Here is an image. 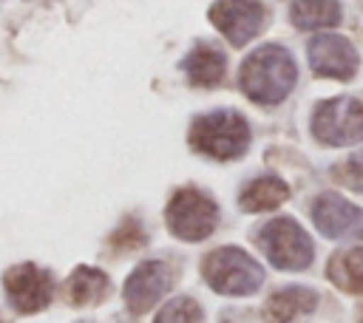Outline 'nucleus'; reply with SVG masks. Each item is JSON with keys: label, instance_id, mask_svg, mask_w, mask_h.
Returning a JSON list of instances; mask_svg holds the SVG:
<instances>
[{"label": "nucleus", "instance_id": "f257e3e1", "mask_svg": "<svg viewBox=\"0 0 363 323\" xmlns=\"http://www.w3.org/2000/svg\"><path fill=\"white\" fill-rule=\"evenodd\" d=\"M298 82V65L292 54L284 45H261L255 48L238 71V85L241 91L258 102V105H278L284 102Z\"/></svg>", "mask_w": 363, "mask_h": 323}, {"label": "nucleus", "instance_id": "f03ea898", "mask_svg": "<svg viewBox=\"0 0 363 323\" xmlns=\"http://www.w3.org/2000/svg\"><path fill=\"white\" fill-rule=\"evenodd\" d=\"M250 125L238 110H213L193 122L190 128V144L193 150L216 159L230 162L247 153L250 147Z\"/></svg>", "mask_w": 363, "mask_h": 323}, {"label": "nucleus", "instance_id": "7ed1b4c3", "mask_svg": "<svg viewBox=\"0 0 363 323\" xmlns=\"http://www.w3.org/2000/svg\"><path fill=\"white\" fill-rule=\"evenodd\" d=\"M201 275L216 289L218 295L230 298H244L261 289L264 283V269L261 264L247 255L238 246H218L201 261Z\"/></svg>", "mask_w": 363, "mask_h": 323}, {"label": "nucleus", "instance_id": "20e7f679", "mask_svg": "<svg viewBox=\"0 0 363 323\" xmlns=\"http://www.w3.org/2000/svg\"><path fill=\"white\" fill-rule=\"evenodd\" d=\"M255 244L261 246V252L267 255V261L275 266V269H284V272H301L312 264L315 258V244L312 238L306 235V230L289 218V215H281V218H272L267 221L264 227H258L255 232Z\"/></svg>", "mask_w": 363, "mask_h": 323}, {"label": "nucleus", "instance_id": "39448f33", "mask_svg": "<svg viewBox=\"0 0 363 323\" xmlns=\"http://www.w3.org/2000/svg\"><path fill=\"white\" fill-rule=\"evenodd\" d=\"M309 130L326 147H349L363 142V102L357 96H332L315 105Z\"/></svg>", "mask_w": 363, "mask_h": 323}, {"label": "nucleus", "instance_id": "423d86ee", "mask_svg": "<svg viewBox=\"0 0 363 323\" xmlns=\"http://www.w3.org/2000/svg\"><path fill=\"white\" fill-rule=\"evenodd\" d=\"M216 224H218V207L207 193L196 187H182L179 193H173L167 204V227L176 238L201 241L216 230Z\"/></svg>", "mask_w": 363, "mask_h": 323}, {"label": "nucleus", "instance_id": "0eeeda50", "mask_svg": "<svg viewBox=\"0 0 363 323\" xmlns=\"http://www.w3.org/2000/svg\"><path fill=\"white\" fill-rule=\"evenodd\" d=\"M312 224L332 241H363V207L352 204L335 190H323L312 198Z\"/></svg>", "mask_w": 363, "mask_h": 323}, {"label": "nucleus", "instance_id": "6e6552de", "mask_svg": "<svg viewBox=\"0 0 363 323\" xmlns=\"http://www.w3.org/2000/svg\"><path fill=\"white\" fill-rule=\"evenodd\" d=\"M306 57H309V68L315 76L323 79H352L360 68V54L352 45V40H346L343 34H318L309 40L306 45Z\"/></svg>", "mask_w": 363, "mask_h": 323}, {"label": "nucleus", "instance_id": "1a4fd4ad", "mask_svg": "<svg viewBox=\"0 0 363 323\" xmlns=\"http://www.w3.org/2000/svg\"><path fill=\"white\" fill-rule=\"evenodd\" d=\"M210 23L233 42L247 45L267 26V8L261 0H218L210 8Z\"/></svg>", "mask_w": 363, "mask_h": 323}, {"label": "nucleus", "instance_id": "9d476101", "mask_svg": "<svg viewBox=\"0 0 363 323\" xmlns=\"http://www.w3.org/2000/svg\"><path fill=\"white\" fill-rule=\"evenodd\" d=\"M3 289H6V298L9 303L23 312V314H31V312H40L51 303L54 298V280H51V272L34 266V264H20V266H11L3 278Z\"/></svg>", "mask_w": 363, "mask_h": 323}, {"label": "nucleus", "instance_id": "9b49d317", "mask_svg": "<svg viewBox=\"0 0 363 323\" xmlns=\"http://www.w3.org/2000/svg\"><path fill=\"white\" fill-rule=\"evenodd\" d=\"M170 286V272L162 261H145L139 264L128 283H125V303L133 314H145L147 309H153L159 303V298L167 292Z\"/></svg>", "mask_w": 363, "mask_h": 323}, {"label": "nucleus", "instance_id": "f8f14e48", "mask_svg": "<svg viewBox=\"0 0 363 323\" xmlns=\"http://www.w3.org/2000/svg\"><path fill=\"white\" fill-rule=\"evenodd\" d=\"M318 309V292L309 286H281L275 289L264 303V320L267 323H295L303 314H312Z\"/></svg>", "mask_w": 363, "mask_h": 323}, {"label": "nucleus", "instance_id": "ddd939ff", "mask_svg": "<svg viewBox=\"0 0 363 323\" xmlns=\"http://www.w3.org/2000/svg\"><path fill=\"white\" fill-rule=\"evenodd\" d=\"M182 71L184 76L190 79V85H199V88H213L224 79L227 74V57L224 51H218L216 45L210 42H199L187 51V57L182 60Z\"/></svg>", "mask_w": 363, "mask_h": 323}, {"label": "nucleus", "instance_id": "4468645a", "mask_svg": "<svg viewBox=\"0 0 363 323\" xmlns=\"http://www.w3.org/2000/svg\"><path fill=\"white\" fill-rule=\"evenodd\" d=\"M326 278L346 295H363V246H343L332 252Z\"/></svg>", "mask_w": 363, "mask_h": 323}, {"label": "nucleus", "instance_id": "2eb2a0df", "mask_svg": "<svg viewBox=\"0 0 363 323\" xmlns=\"http://www.w3.org/2000/svg\"><path fill=\"white\" fill-rule=\"evenodd\" d=\"M289 20L301 31L335 28L343 20V8H340V0H292Z\"/></svg>", "mask_w": 363, "mask_h": 323}, {"label": "nucleus", "instance_id": "dca6fc26", "mask_svg": "<svg viewBox=\"0 0 363 323\" xmlns=\"http://www.w3.org/2000/svg\"><path fill=\"white\" fill-rule=\"evenodd\" d=\"M286 198H289V187H286L284 178H278V176H258V178H252L241 190L238 204H241L244 212H267V210L281 207Z\"/></svg>", "mask_w": 363, "mask_h": 323}, {"label": "nucleus", "instance_id": "f3484780", "mask_svg": "<svg viewBox=\"0 0 363 323\" xmlns=\"http://www.w3.org/2000/svg\"><path fill=\"white\" fill-rule=\"evenodd\" d=\"M68 300L74 306H88V303H99L108 295V278L99 269L91 266H77L74 275L68 278Z\"/></svg>", "mask_w": 363, "mask_h": 323}, {"label": "nucleus", "instance_id": "a211bd4d", "mask_svg": "<svg viewBox=\"0 0 363 323\" xmlns=\"http://www.w3.org/2000/svg\"><path fill=\"white\" fill-rule=\"evenodd\" d=\"M156 323H204V312L193 298H173L159 309Z\"/></svg>", "mask_w": 363, "mask_h": 323}, {"label": "nucleus", "instance_id": "6ab92c4d", "mask_svg": "<svg viewBox=\"0 0 363 323\" xmlns=\"http://www.w3.org/2000/svg\"><path fill=\"white\" fill-rule=\"evenodd\" d=\"M332 178L343 187H352L354 193H363V150L337 162V167L332 170Z\"/></svg>", "mask_w": 363, "mask_h": 323}, {"label": "nucleus", "instance_id": "aec40b11", "mask_svg": "<svg viewBox=\"0 0 363 323\" xmlns=\"http://www.w3.org/2000/svg\"><path fill=\"white\" fill-rule=\"evenodd\" d=\"M357 323H363V312H360V320H357Z\"/></svg>", "mask_w": 363, "mask_h": 323}, {"label": "nucleus", "instance_id": "412c9836", "mask_svg": "<svg viewBox=\"0 0 363 323\" xmlns=\"http://www.w3.org/2000/svg\"><path fill=\"white\" fill-rule=\"evenodd\" d=\"M0 323H3V320H0Z\"/></svg>", "mask_w": 363, "mask_h": 323}]
</instances>
